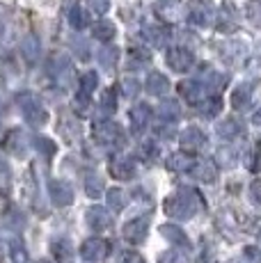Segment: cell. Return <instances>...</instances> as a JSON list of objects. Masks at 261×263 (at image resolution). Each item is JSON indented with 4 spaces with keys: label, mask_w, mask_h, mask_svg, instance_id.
<instances>
[{
    "label": "cell",
    "mask_w": 261,
    "mask_h": 263,
    "mask_svg": "<svg viewBox=\"0 0 261 263\" xmlns=\"http://www.w3.org/2000/svg\"><path fill=\"white\" fill-rule=\"evenodd\" d=\"M202 209H204L202 197L193 188H179L165 201V213L172 217V220H190V217Z\"/></svg>",
    "instance_id": "cell-1"
},
{
    "label": "cell",
    "mask_w": 261,
    "mask_h": 263,
    "mask_svg": "<svg viewBox=\"0 0 261 263\" xmlns=\"http://www.w3.org/2000/svg\"><path fill=\"white\" fill-rule=\"evenodd\" d=\"M18 105H21L23 110V117H26V121L30 126H34V128H39V126H44L48 121V110L44 108L42 99H39L37 94L32 92H21L16 96Z\"/></svg>",
    "instance_id": "cell-2"
},
{
    "label": "cell",
    "mask_w": 261,
    "mask_h": 263,
    "mask_svg": "<svg viewBox=\"0 0 261 263\" xmlns=\"http://www.w3.org/2000/svg\"><path fill=\"white\" fill-rule=\"evenodd\" d=\"M94 138L105 146H124L126 144V133L122 130V126L115 121H97L94 124Z\"/></svg>",
    "instance_id": "cell-3"
},
{
    "label": "cell",
    "mask_w": 261,
    "mask_h": 263,
    "mask_svg": "<svg viewBox=\"0 0 261 263\" xmlns=\"http://www.w3.org/2000/svg\"><path fill=\"white\" fill-rule=\"evenodd\" d=\"M48 71L55 80H58V85H62V87H71L73 85V67H71V60L67 58V55H53L51 62H48Z\"/></svg>",
    "instance_id": "cell-4"
},
{
    "label": "cell",
    "mask_w": 261,
    "mask_h": 263,
    "mask_svg": "<svg viewBox=\"0 0 261 263\" xmlns=\"http://www.w3.org/2000/svg\"><path fill=\"white\" fill-rule=\"evenodd\" d=\"M167 67L177 73H188L195 67V55L188 48H172L167 53Z\"/></svg>",
    "instance_id": "cell-5"
},
{
    "label": "cell",
    "mask_w": 261,
    "mask_h": 263,
    "mask_svg": "<svg viewBox=\"0 0 261 263\" xmlns=\"http://www.w3.org/2000/svg\"><path fill=\"white\" fill-rule=\"evenodd\" d=\"M48 197H51V201L55 206H69L73 204V188L67 183V181L62 179H53L51 183H48Z\"/></svg>",
    "instance_id": "cell-6"
},
{
    "label": "cell",
    "mask_w": 261,
    "mask_h": 263,
    "mask_svg": "<svg viewBox=\"0 0 261 263\" xmlns=\"http://www.w3.org/2000/svg\"><path fill=\"white\" fill-rule=\"evenodd\" d=\"M110 252V245L108 240L103 238H87L80 245V256L85 261H103Z\"/></svg>",
    "instance_id": "cell-7"
},
{
    "label": "cell",
    "mask_w": 261,
    "mask_h": 263,
    "mask_svg": "<svg viewBox=\"0 0 261 263\" xmlns=\"http://www.w3.org/2000/svg\"><path fill=\"white\" fill-rule=\"evenodd\" d=\"M122 234H124V238H126L128 242H142L144 238H147V234H149V220L147 217H135V220H128L126 224H124V229H122Z\"/></svg>",
    "instance_id": "cell-8"
},
{
    "label": "cell",
    "mask_w": 261,
    "mask_h": 263,
    "mask_svg": "<svg viewBox=\"0 0 261 263\" xmlns=\"http://www.w3.org/2000/svg\"><path fill=\"white\" fill-rule=\"evenodd\" d=\"M179 144H181L185 151H199L207 146V135H204V130L197 128V126H188V128L179 135Z\"/></svg>",
    "instance_id": "cell-9"
},
{
    "label": "cell",
    "mask_w": 261,
    "mask_h": 263,
    "mask_svg": "<svg viewBox=\"0 0 261 263\" xmlns=\"http://www.w3.org/2000/svg\"><path fill=\"white\" fill-rule=\"evenodd\" d=\"M85 220H87L89 229L94 231H105L113 227V217H110V213L103 206H89L87 213H85Z\"/></svg>",
    "instance_id": "cell-10"
},
{
    "label": "cell",
    "mask_w": 261,
    "mask_h": 263,
    "mask_svg": "<svg viewBox=\"0 0 261 263\" xmlns=\"http://www.w3.org/2000/svg\"><path fill=\"white\" fill-rule=\"evenodd\" d=\"M149 119H152V108L147 103H138L130 110V128H133L135 135H142L149 126Z\"/></svg>",
    "instance_id": "cell-11"
},
{
    "label": "cell",
    "mask_w": 261,
    "mask_h": 263,
    "mask_svg": "<svg viewBox=\"0 0 261 263\" xmlns=\"http://www.w3.org/2000/svg\"><path fill=\"white\" fill-rule=\"evenodd\" d=\"M179 89H181L183 99L188 101V103H193L195 108L207 101V89H204V85L199 83V80H185V83L179 85Z\"/></svg>",
    "instance_id": "cell-12"
},
{
    "label": "cell",
    "mask_w": 261,
    "mask_h": 263,
    "mask_svg": "<svg viewBox=\"0 0 261 263\" xmlns=\"http://www.w3.org/2000/svg\"><path fill=\"white\" fill-rule=\"evenodd\" d=\"M154 9H156L158 18H163V21H167V23H174L181 16L183 5H181V0H158Z\"/></svg>",
    "instance_id": "cell-13"
},
{
    "label": "cell",
    "mask_w": 261,
    "mask_h": 263,
    "mask_svg": "<svg viewBox=\"0 0 261 263\" xmlns=\"http://www.w3.org/2000/svg\"><path fill=\"white\" fill-rule=\"evenodd\" d=\"M110 174L119 181H130L135 176V160L133 158H115L110 163Z\"/></svg>",
    "instance_id": "cell-14"
},
{
    "label": "cell",
    "mask_w": 261,
    "mask_h": 263,
    "mask_svg": "<svg viewBox=\"0 0 261 263\" xmlns=\"http://www.w3.org/2000/svg\"><path fill=\"white\" fill-rule=\"evenodd\" d=\"M21 55L28 64H34L42 58V42L34 34H26V39L21 42Z\"/></svg>",
    "instance_id": "cell-15"
},
{
    "label": "cell",
    "mask_w": 261,
    "mask_h": 263,
    "mask_svg": "<svg viewBox=\"0 0 261 263\" xmlns=\"http://www.w3.org/2000/svg\"><path fill=\"white\" fill-rule=\"evenodd\" d=\"M252 94H254V87L250 83H240L234 87L232 92V108L234 110H245L252 101Z\"/></svg>",
    "instance_id": "cell-16"
},
{
    "label": "cell",
    "mask_w": 261,
    "mask_h": 263,
    "mask_svg": "<svg viewBox=\"0 0 261 263\" xmlns=\"http://www.w3.org/2000/svg\"><path fill=\"white\" fill-rule=\"evenodd\" d=\"M142 37L147 39L154 48H163V46H167V42H170V32L165 28H160V25H144Z\"/></svg>",
    "instance_id": "cell-17"
},
{
    "label": "cell",
    "mask_w": 261,
    "mask_h": 263,
    "mask_svg": "<svg viewBox=\"0 0 261 263\" xmlns=\"http://www.w3.org/2000/svg\"><path fill=\"white\" fill-rule=\"evenodd\" d=\"M215 130H218V135L222 140H236V138L243 135V124H240L238 119H234V117H227V119L220 121Z\"/></svg>",
    "instance_id": "cell-18"
},
{
    "label": "cell",
    "mask_w": 261,
    "mask_h": 263,
    "mask_svg": "<svg viewBox=\"0 0 261 263\" xmlns=\"http://www.w3.org/2000/svg\"><path fill=\"white\" fill-rule=\"evenodd\" d=\"M144 87H147L149 94L163 96V94H167V89H170V80H167V76H163L160 71H154V73L147 76V83H144Z\"/></svg>",
    "instance_id": "cell-19"
},
{
    "label": "cell",
    "mask_w": 261,
    "mask_h": 263,
    "mask_svg": "<svg viewBox=\"0 0 261 263\" xmlns=\"http://www.w3.org/2000/svg\"><path fill=\"white\" fill-rule=\"evenodd\" d=\"M160 236H163L165 240H170L172 245H181V247L190 245L185 231L181 229V227H177V224H163V227H160Z\"/></svg>",
    "instance_id": "cell-20"
},
{
    "label": "cell",
    "mask_w": 261,
    "mask_h": 263,
    "mask_svg": "<svg viewBox=\"0 0 261 263\" xmlns=\"http://www.w3.org/2000/svg\"><path fill=\"white\" fill-rule=\"evenodd\" d=\"M5 146H7L9 151H12L14 156H23L26 154V133H23L21 128H14L7 133V140H5Z\"/></svg>",
    "instance_id": "cell-21"
},
{
    "label": "cell",
    "mask_w": 261,
    "mask_h": 263,
    "mask_svg": "<svg viewBox=\"0 0 261 263\" xmlns=\"http://www.w3.org/2000/svg\"><path fill=\"white\" fill-rule=\"evenodd\" d=\"M195 165H197V160L188 154H172L167 160V167L172 172H181V174L183 172H193Z\"/></svg>",
    "instance_id": "cell-22"
},
{
    "label": "cell",
    "mask_w": 261,
    "mask_h": 263,
    "mask_svg": "<svg viewBox=\"0 0 261 263\" xmlns=\"http://www.w3.org/2000/svg\"><path fill=\"white\" fill-rule=\"evenodd\" d=\"M193 174L197 176L199 181H204V183H213V181L218 179V167H215V163H211V160H197Z\"/></svg>",
    "instance_id": "cell-23"
},
{
    "label": "cell",
    "mask_w": 261,
    "mask_h": 263,
    "mask_svg": "<svg viewBox=\"0 0 261 263\" xmlns=\"http://www.w3.org/2000/svg\"><path fill=\"white\" fill-rule=\"evenodd\" d=\"M158 117L163 121H167V124L179 121V117H181V105H179V101H163V103L158 105Z\"/></svg>",
    "instance_id": "cell-24"
},
{
    "label": "cell",
    "mask_w": 261,
    "mask_h": 263,
    "mask_svg": "<svg viewBox=\"0 0 261 263\" xmlns=\"http://www.w3.org/2000/svg\"><path fill=\"white\" fill-rule=\"evenodd\" d=\"M51 252L58 261H71V256H73V247L67 238H55L51 242Z\"/></svg>",
    "instance_id": "cell-25"
},
{
    "label": "cell",
    "mask_w": 261,
    "mask_h": 263,
    "mask_svg": "<svg viewBox=\"0 0 261 263\" xmlns=\"http://www.w3.org/2000/svg\"><path fill=\"white\" fill-rule=\"evenodd\" d=\"M117 60H119V48H115V46H105L99 50V64H101L103 69H115L117 67Z\"/></svg>",
    "instance_id": "cell-26"
},
{
    "label": "cell",
    "mask_w": 261,
    "mask_h": 263,
    "mask_svg": "<svg viewBox=\"0 0 261 263\" xmlns=\"http://www.w3.org/2000/svg\"><path fill=\"white\" fill-rule=\"evenodd\" d=\"M103 179L99 174H92V172H89L87 176H85V192H87L89 197H94V199H97V197H101L103 195Z\"/></svg>",
    "instance_id": "cell-27"
},
{
    "label": "cell",
    "mask_w": 261,
    "mask_h": 263,
    "mask_svg": "<svg viewBox=\"0 0 261 263\" xmlns=\"http://www.w3.org/2000/svg\"><path fill=\"white\" fill-rule=\"evenodd\" d=\"M105 201H108V206L113 211H124V206H126V192L119 190V188H113L108 190V195H105Z\"/></svg>",
    "instance_id": "cell-28"
},
{
    "label": "cell",
    "mask_w": 261,
    "mask_h": 263,
    "mask_svg": "<svg viewBox=\"0 0 261 263\" xmlns=\"http://www.w3.org/2000/svg\"><path fill=\"white\" fill-rule=\"evenodd\" d=\"M92 34H94V39H99V42H110V39L115 37V25L110 21H99L92 28Z\"/></svg>",
    "instance_id": "cell-29"
},
{
    "label": "cell",
    "mask_w": 261,
    "mask_h": 263,
    "mask_svg": "<svg viewBox=\"0 0 261 263\" xmlns=\"http://www.w3.org/2000/svg\"><path fill=\"white\" fill-rule=\"evenodd\" d=\"M99 87V73L97 71H87L80 78V94L92 96V92Z\"/></svg>",
    "instance_id": "cell-30"
},
{
    "label": "cell",
    "mask_w": 261,
    "mask_h": 263,
    "mask_svg": "<svg viewBox=\"0 0 261 263\" xmlns=\"http://www.w3.org/2000/svg\"><path fill=\"white\" fill-rule=\"evenodd\" d=\"M199 83L204 85V89L207 92H215V89H220V85L225 83V76L222 73H215V71H204V78L199 80Z\"/></svg>",
    "instance_id": "cell-31"
},
{
    "label": "cell",
    "mask_w": 261,
    "mask_h": 263,
    "mask_svg": "<svg viewBox=\"0 0 261 263\" xmlns=\"http://www.w3.org/2000/svg\"><path fill=\"white\" fill-rule=\"evenodd\" d=\"M245 16L254 28H261V0H250L245 5Z\"/></svg>",
    "instance_id": "cell-32"
},
{
    "label": "cell",
    "mask_w": 261,
    "mask_h": 263,
    "mask_svg": "<svg viewBox=\"0 0 261 263\" xmlns=\"http://www.w3.org/2000/svg\"><path fill=\"white\" fill-rule=\"evenodd\" d=\"M101 110L105 115H113L115 110H117V92H115L113 87L105 89L101 94Z\"/></svg>",
    "instance_id": "cell-33"
},
{
    "label": "cell",
    "mask_w": 261,
    "mask_h": 263,
    "mask_svg": "<svg viewBox=\"0 0 261 263\" xmlns=\"http://www.w3.org/2000/svg\"><path fill=\"white\" fill-rule=\"evenodd\" d=\"M69 23L76 30H83L85 25H87V14H85V9L80 7V5H73L71 7V12H69Z\"/></svg>",
    "instance_id": "cell-34"
},
{
    "label": "cell",
    "mask_w": 261,
    "mask_h": 263,
    "mask_svg": "<svg viewBox=\"0 0 261 263\" xmlns=\"http://www.w3.org/2000/svg\"><path fill=\"white\" fill-rule=\"evenodd\" d=\"M34 146H37V151L44 156V158H51L55 154V149H58L53 140H48V138H34Z\"/></svg>",
    "instance_id": "cell-35"
},
{
    "label": "cell",
    "mask_w": 261,
    "mask_h": 263,
    "mask_svg": "<svg viewBox=\"0 0 261 263\" xmlns=\"http://www.w3.org/2000/svg\"><path fill=\"white\" fill-rule=\"evenodd\" d=\"M188 18H190V23L199 25V28H204V25L209 23V14H207V9L204 7H193L190 9V14H188Z\"/></svg>",
    "instance_id": "cell-36"
},
{
    "label": "cell",
    "mask_w": 261,
    "mask_h": 263,
    "mask_svg": "<svg viewBox=\"0 0 261 263\" xmlns=\"http://www.w3.org/2000/svg\"><path fill=\"white\" fill-rule=\"evenodd\" d=\"M158 263H188V259H185L183 252L167 250V252H163V254L158 256Z\"/></svg>",
    "instance_id": "cell-37"
},
{
    "label": "cell",
    "mask_w": 261,
    "mask_h": 263,
    "mask_svg": "<svg viewBox=\"0 0 261 263\" xmlns=\"http://www.w3.org/2000/svg\"><path fill=\"white\" fill-rule=\"evenodd\" d=\"M85 5H87V9L92 14H97V16H101V14L108 12L110 7V0H85Z\"/></svg>",
    "instance_id": "cell-38"
},
{
    "label": "cell",
    "mask_w": 261,
    "mask_h": 263,
    "mask_svg": "<svg viewBox=\"0 0 261 263\" xmlns=\"http://www.w3.org/2000/svg\"><path fill=\"white\" fill-rule=\"evenodd\" d=\"M138 154L142 156L144 160H154L158 156V146H156V142H142L138 146Z\"/></svg>",
    "instance_id": "cell-39"
},
{
    "label": "cell",
    "mask_w": 261,
    "mask_h": 263,
    "mask_svg": "<svg viewBox=\"0 0 261 263\" xmlns=\"http://www.w3.org/2000/svg\"><path fill=\"white\" fill-rule=\"evenodd\" d=\"M199 110H202L204 117H215V115L220 112V101L218 99H211V101H204L202 105H197Z\"/></svg>",
    "instance_id": "cell-40"
},
{
    "label": "cell",
    "mask_w": 261,
    "mask_h": 263,
    "mask_svg": "<svg viewBox=\"0 0 261 263\" xmlns=\"http://www.w3.org/2000/svg\"><path fill=\"white\" fill-rule=\"evenodd\" d=\"M115 263H144V259L138 254V252H130V250H124L117 254V261Z\"/></svg>",
    "instance_id": "cell-41"
},
{
    "label": "cell",
    "mask_w": 261,
    "mask_h": 263,
    "mask_svg": "<svg viewBox=\"0 0 261 263\" xmlns=\"http://www.w3.org/2000/svg\"><path fill=\"white\" fill-rule=\"evenodd\" d=\"M243 263H261V250L259 247L248 245L243 250Z\"/></svg>",
    "instance_id": "cell-42"
},
{
    "label": "cell",
    "mask_w": 261,
    "mask_h": 263,
    "mask_svg": "<svg viewBox=\"0 0 261 263\" xmlns=\"http://www.w3.org/2000/svg\"><path fill=\"white\" fill-rule=\"evenodd\" d=\"M248 192H250V201L261 209V179H254L252 183H250V190Z\"/></svg>",
    "instance_id": "cell-43"
},
{
    "label": "cell",
    "mask_w": 261,
    "mask_h": 263,
    "mask_svg": "<svg viewBox=\"0 0 261 263\" xmlns=\"http://www.w3.org/2000/svg\"><path fill=\"white\" fill-rule=\"evenodd\" d=\"M248 170L250 172H261V149H252L248 156Z\"/></svg>",
    "instance_id": "cell-44"
},
{
    "label": "cell",
    "mask_w": 261,
    "mask_h": 263,
    "mask_svg": "<svg viewBox=\"0 0 261 263\" xmlns=\"http://www.w3.org/2000/svg\"><path fill=\"white\" fill-rule=\"evenodd\" d=\"M71 48L73 50H76V55H78V58L80 60H87L89 58V46H87V42H85V39H73V42H71Z\"/></svg>",
    "instance_id": "cell-45"
},
{
    "label": "cell",
    "mask_w": 261,
    "mask_h": 263,
    "mask_svg": "<svg viewBox=\"0 0 261 263\" xmlns=\"http://www.w3.org/2000/svg\"><path fill=\"white\" fill-rule=\"evenodd\" d=\"M122 87H124V96H128V99H133V96L140 92V83L138 80H133V78H124Z\"/></svg>",
    "instance_id": "cell-46"
},
{
    "label": "cell",
    "mask_w": 261,
    "mask_h": 263,
    "mask_svg": "<svg viewBox=\"0 0 261 263\" xmlns=\"http://www.w3.org/2000/svg\"><path fill=\"white\" fill-rule=\"evenodd\" d=\"M9 181H12V172L5 160H0V190H9Z\"/></svg>",
    "instance_id": "cell-47"
},
{
    "label": "cell",
    "mask_w": 261,
    "mask_h": 263,
    "mask_svg": "<svg viewBox=\"0 0 261 263\" xmlns=\"http://www.w3.org/2000/svg\"><path fill=\"white\" fill-rule=\"evenodd\" d=\"M135 62V67H140V64H147L149 62V53H142V50L133 48L130 50V64Z\"/></svg>",
    "instance_id": "cell-48"
},
{
    "label": "cell",
    "mask_w": 261,
    "mask_h": 263,
    "mask_svg": "<svg viewBox=\"0 0 261 263\" xmlns=\"http://www.w3.org/2000/svg\"><path fill=\"white\" fill-rule=\"evenodd\" d=\"M215 158H218V160H222V158H227V160H225V165H234L236 163V151L234 149H229V151H218V156H215Z\"/></svg>",
    "instance_id": "cell-49"
},
{
    "label": "cell",
    "mask_w": 261,
    "mask_h": 263,
    "mask_svg": "<svg viewBox=\"0 0 261 263\" xmlns=\"http://www.w3.org/2000/svg\"><path fill=\"white\" fill-rule=\"evenodd\" d=\"M250 229H252L254 236H259V238H261V217H254L252 224H250Z\"/></svg>",
    "instance_id": "cell-50"
},
{
    "label": "cell",
    "mask_w": 261,
    "mask_h": 263,
    "mask_svg": "<svg viewBox=\"0 0 261 263\" xmlns=\"http://www.w3.org/2000/svg\"><path fill=\"white\" fill-rule=\"evenodd\" d=\"M197 263H215V259L209 254V252H204V254L199 256V261H197Z\"/></svg>",
    "instance_id": "cell-51"
},
{
    "label": "cell",
    "mask_w": 261,
    "mask_h": 263,
    "mask_svg": "<svg viewBox=\"0 0 261 263\" xmlns=\"http://www.w3.org/2000/svg\"><path fill=\"white\" fill-rule=\"evenodd\" d=\"M252 124H254V126H261V108L252 115Z\"/></svg>",
    "instance_id": "cell-52"
},
{
    "label": "cell",
    "mask_w": 261,
    "mask_h": 263,
    "mask_svg": "<svg viewBox=\"0 0 261 263\" xmlns=\"http://www.w3.org/2000/svg\"><path fill=\"white\" fill-rule=\"evenodd\" d=\"M5 112V105H3V99H0V115Z\"/></svg>",
    "instance_id": "cell-53"
},
{
    "label": "cell",
    "mask_w": 261,
    "mask_h": 263,
    "mask_svg": "<svg viewBox=\"0 0 261 263\" xmlns=\"http://www.w3.org/2000/svg\"><path fill=\"white\" fill-rule=\"evenodd\" d=\"M34 263H51V261H46V259H39V261H34Z\"/></svg>",
    "instance_id": "cell-54"
}]
</instances>
